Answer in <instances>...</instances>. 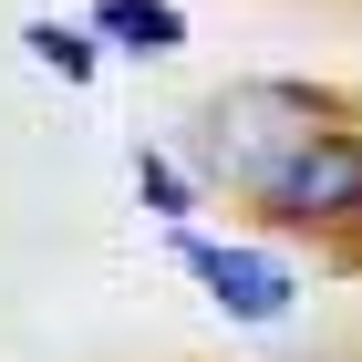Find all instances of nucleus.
Wrapping results in <instances>:
<instances>
[{
  "label": "nucleus",
  "mask_w": 362,
  "mask_h": 362,
  "mask_svg": "<svg viewBox=\"0 0 362 362\" xmlns=\"http://www.w3.org/2000/svg\"><path fill=\"white\" fill-rule=\"evenodd\" d=\"M321 124H332V114L310 104L300 83H238V93L207 104V135H197V145H207V166H218L238 197H259L310 135H321Z\"/></svg>",
  "instance_id": "f257e3e1"
},
{
  "label": "nucleus",
  "mask_w": 362,
  "mask_h": 362,
  "mask_svg": "<svg viewBox=\"0 0 362 362\" xmlns=\"http://www.w3.org/2000/svg\"><path fill=\"white\" fill-rule=\"evenodd\" d=\"M249 207H269L279 228H310V238H321V228H362V135L321 124V135H310Z\"/></svg>",
  "instance_id": "f03ea898"
},
{
  "label": "nucleus",
  "mask_w": 362,
  "mask_h": 362,
  "mask_svg": "<svg viewBox=\"0 0 362 362\" xmlns=\"http://www.w3.org/2000/svg\"><path fill=\"white\" fill-rule=\"evenodd\" d=\"M176 259H187L197 279H207V300L228 310V321H279L290 310V269L259 249H218V238H176Z\"/></svg>",
  "instance_id": "7ed1b4c3"
},
{
  "label": "nucleus",
  "mask_w": 362,
  "mask_h": 362,
  "mask_svg": "<svg viewBox=\"0 0 362 362\" xmlns=\"http://www.w3.org/2000/svg\"><path fill=\"white\" fill-rule=\"evenodd\" d=\"M93 21H104L124 52H145V62L187 52V11H176V0H93Z\"/></svg>",
  "instance_id": "20e7f679"
},
{
  "label": "nucleus",
  "mask_w": 362,
  "mask_h": 362,
  "mask_svg": "<svg viewBox=\"0 0 362 362\" xmlns=\"http://www.w3.org/2000/svg\"><path fill=\"white\" fill-rule=\"evenodd\" d=\"M21 42H31V62H42V73H62V83H93V42H83V31H62V21H31Z\"/></svg>",
  "instance_id": "39448f33"
},
{
  "label": "nucleus",
  "mask_w": 362,
  "mask_h": 362,
  "mask_svg": "<svg viewBox=\"0 0 362 362\" xmlns=\"http://www.w3.org/2000/svg\"><path fill=\"white\" fill-rule=\"evenodd\" d=\"M135 187H145V207H156V218H187V176H176L166 156H145V145H135Z\"/></svg>",
  "instance_id": "423d86ee"
}]
</instances>
